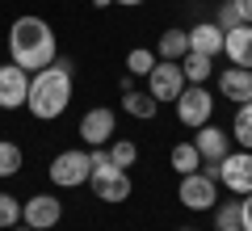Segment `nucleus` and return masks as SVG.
<instances>
[{"label": "nucleus", "mask_w": 252, "mask_h": 231, "mask_svg": "<svg viewBox=\"0 0 252 231\" xmlns=\"http://www.w3.org/2000/svg\"><path fill=\"white\" fill-rule=\"evenodd\" d=\"M67 105H72V59L59 55L51 67H42V71L30 76L26 109L38 118V122H51V118H59Z\"/></svg>", "instance_id": "f257e3e1"}, {"label": "nucleus", "mask_w": 252, "mask_h": 231, "mask_svg": "<svg viewBox=\"0 0 252 231\" xmlns=\"http://www.w3.org/2000/svg\"><path fill=\"white\" fill-rule=\"evenodd\" d=\"M9 59L17 63V67H26L30 76L42 71V67H51L55 63V34H51V26H46L42 17H34V13L17 17L9 26Z\"/></svg>", "instance_id": "f03ea898"}, {"label": "nucleus", "mask_w": 252, "mask_h": 231, "mask_svg": "<svg viewBox=\"0 0 252 231\" xmlns=\"http://www.w3.org/2000/svg\"><path fill=\"white\" fill-rule=\"evenodd\" d=\"M51 181L59 189H80V185H89L93 181V156L89 151H80V147H72V151H59L51 160Z\"/></svg>", "instance_id": "7ed1b4c3"}, {"label": "nucleus", "mask_w": 252, "mask_h": 231, "mask_svg": "<svg viewBox=\"0 0 252 231\" xmlns=\"http://www.w3.org/2000/svg\"><path fill=\"white\" fill-rule=\"evenodd\" d=\"M172 105H177L181 126H189V131L206 126V122H210V114H215V97L206 93V84H185V93H181Z\"/></svg>", "instance_id": "20e7f679"}, {"label": "nucleus", "mask_w": 252, "mask_h": 231, "mask_svg": "<svg viewBox=\"0 0 252 231\" xmlns=\"http://www.w3.org/2000/svg\"><path fill=\"white\" fill-rule=\"evenodd\" d=\"M177 202L185 206V210H215L219 181H210L206 172H189V177H181V185H177Z\"/></svg>", "instance_id": "39448f33"}, {"label": "nucleus", "mask_w": 252, "mask_h": 231, "mask_svg": "<svg viewBox=\"0 0 252 231\" xmlns=\"http://www.w3.org/2000/svg\"><path fill=\"white\" fill-rule=\"evenodd\" d=\"M185 71H181V63L172 59H156V67L147 71V93H152L156 101H177L181 93H185Z\"/></svg>", "instance_id": "423d86ee"}, {"label": "nucleus", "mask_w": 252, "mask_h": 231, "mask_svg": "<svg viewBox=\"0 0 252 231\" xmlns=\"http://www.w3.org/2000/svg\"><path fill=\"white\" fill-rule=\"evenodd\" d=\"M219 185H227L231 194H252V151H227L219 160Z\"/></svg>", "instance_id": "0eeeda50"}, {"label": "nucleus", "mask_w": 252, "mask_h": 231, "mask_svg": "<svg viewBox=\"0 0 252 231\" xmlns=\"http://www.w3.org/2000/svg\"><path fill=\"white\" fill-rule=\"evenodd\" d=\"M59 219H63V202H59V198H51V194H34L30 202H21V223L34 227V231L59 227Z\"/></svg>", "instance_id": "6e6552de"}, {"label": "nucleus", "mask_w": 252, "mask_h": 231, "mask_svg": "<svg viewBox=\"0 0 252 231\" xmlns=\"http://www.w3.org/2000/svg\"><path fill=\"white\" fill-rule=\"evenodd\" d=\"M30 97V71L17 63H0V109H21Z\"/></svg>", "instance_id": "1a4fd4ad"}, {"label": "nucleus", "mask_w": 252, "mask_h": 231, "mask_svg": "<svg viewBox=\"0 0 252 231\" xmlns=\"http://www.w3.org/2000/svg\"><path fill=\"white\" fill-rule=\"evenodd\" d=\"M114 126H118V114H114V109H105V105H97V109H89V114L80 118V131H76V134H80L89 147H109Z\"/></svg>", "instance_id": "9d476101"}, {"label": "nucleus", "mask_w": 252, "mask_h": 231, "mask_svg": "<svg viewBox=\"0 0 252 231\" xmlns=\"http://www.w3.org/2000/svg\"><path fill=\"white\" fill-rule=\"evenodd\" d=\"M223 42H227V34L215 26V21H198V26L189 30V51H198V55H223Z\"/></svg>", "instance_id": "9b49d317"}, {"label": "nucleus", "mask_w": 252, "mask_h": 231, "mask_svg": "<svg viewBox=\"0 0 252 231\" xmlns=\"http://www.w3.org/2000/svg\"><path fill=\"white\" fill-rule=\"evenodd\" d=\"M219 93H223L227 101H252V67H227L223 76H219Z\"/></svg>", "instance_id": "f8f14e48"}, {"label": "nucleus", "mask_w": 252, "mask_h": 231, "mask_svg": "<svg viewBox=\"0 0 252 231\" xmlns=\"http://www.w3.org/2000/svg\"><path fill=\"white\" fill-rule=\"evenodd\" d=\"M223 55L231 59V67H252V26H235V30H227Z\"/></svg>", "instance_id": "ddd939ff"}, {"label": "nucleus", "mask_w": 252, "mask_h": 231, "mask_svg": "<svg viewBox=\"0 0 252 231\" xmlns=\"http://www.w3.org/2000/svg\"><path fill=\"white\" fill-rule=\"evenodd\" d=\"M227 143H231V134L219 131V126H198V134H193V147L202 151V160H223L227 156Z\"/></svg>", "instance_id": "4468645a"}, {"label": "nucleus", "mask_w": 252, "mask_h": 231, "mask_svg": "<svg viewBox=\"0 0 252 231\" xmlns=\"http://www.w3.org/2000/svg\"><path fill=\"white\" fill-rule=\"evenodd\" d=\"M122 109L130 118H139V122H152L156 114H160V101L152 97V93H139V89H122Z\"/></svg>", "instance_id": "2eb2a0df"}, {"label": "nucleus", "mask_w": 252, "mask_h": 231, "mask_svg": "<svg viewBox=\"0 0 252 231\" xmlns=\"http://www.w3.org/2000/svg\"><path fill=\"white\" fill-rule=\"evenodd\" d=\"M185 55H189V30H164L156 59H172V63H181Z\"/></svg>", "instance_id": "dca6fc26"}, {"label": "nucleus", "mask_w": 252, "mask_h": 231, "mask_svg": "<svg viewBox=\"0 0 252 231\" xmlns=\"http://www.w3.org/2000/svg\"><path fill=\"white\" fill-rule=\"evenodd\" d=\"M210 63H215L210 55H198V51H189L185 59H181V71H185V80H189V84H206V80H210V71H215Z\"/></svg>", "instance_id": "f3484780"}, {"label": "nucleus", "mask_w": 252, "mask_h": 231, "mask_svg": "<svg viewBox=\"0 0 252 231\" xmlns=\"http://www.w3.org/2000/svg\"><path fill=\"white\" fill-rule=\"evenodd\" d=\"M172 168H177L181 177H189V172H198V168H202V151L193 147V139L172 147Z\"/></svg>", "instance_id": "a211bd4d"}, {"label": "nucleus", "mask_w": 252, "mask_h": 231, "mask_svg": "<svg viewBox=\"0 0 252 231\" xmlns=\"http://www.w3.org/2000/svg\"><path fill=\"white\" fill-rule=\"evenodd\" d=\"M231 139L240 143L244 151H252V101H244L235 109V122H231Z\"/></svg>", "instance_id": "6ab92c4d"}, {"label": "nucleus", "mask_w": 252, "mask_h": 231, "mask_svg": "<svg viewBox=\"0 0 252 231\" xmlns=\"http://www.w3.org/2000/svg\"><path fill=\"white\" fill-rule=\"evenodd\" d=\"M21 160H26V156H21L17 143H13V139H0V177H17Z\"/></svg>", "instance_id": "aec40b11"}, {"label": "nucleus", "mask_w": 252, "mask_h": 231, "mask_svg": "<svg viewBox=\"0 0 252 231\" xmlns=\"http://www.w3.org/2000/svg\"><path fill=\"white\" fill-rule=\"evenodd\" d=\"M109 160H114L118 164V168H130V164H135L139 160V147H135V143H130V139H109Z\"/></svg>", "instance_id": "412c9836"}, {"label": "nucleus", "mask_w": 252, "mask_h": 231, "mask_svg": "<svg viewBox=\"0 0 252 231\" xmlns=\"http://www.w3.org/2000/svg\"><path fill=\"white\" fill-rule=\"evenodd\" d=\"M152 67H156V51H147V46H135L126 55V76H147Z\"/></svg>", "instance_id": "4be33fe9"}, {"label": "nucleus", "mask_w": 252, "mask_h": 231, "mask_svg": "<svg viewBox=\"0 0 252 231\" xmlns=\"http://www.w3.org/2000/svg\"><path fill=\"white\" fill-rule=\"evenodd\" d=\"M215 227H240V214H244V202H215Z\"/></svg>", "instance_id": "5701e85b"}, {"label": "nucleus", "mask_w": 252, "mask_h": 231, "mask_svg": "<svg viewBox=\"0 0 252 231\" xmlns=\"http://www.w3.org/2000/svg\"><path fill=\"white\" fill-rule=\"evenodd\" d=\"M17 223H21V202H17L13 194H0V227L13 231Z\"/></svg>", "instance_id": "b1692460"}, {"label": "nucleus", "mask_w": 252, "mask_h": 231, "mask_svg": "<svg viewBox=\"0 0 252 231\" xmlns=\"http://www.w3.org/2000/svg\"><path fill=\"white\" fill-rule=\"evenodd\" d=\"M215 26L223 30V34H227V30H235V26H244V17H240V9H235L231 0H223V9H219V17H215Z\"/></svg>", "instance_id": "393cba45"}, {"label": "nucleus", "mask_w": 252, "mask_h": 231, "mask_svg": "<svg viewBox=\"0 0 252 231\" xmlns=\"http://www.w3.org/2000/svg\"><path fill=\"white\" fill-rule=\"evenodd\" d=\"M240 227L252 231V194H244V214H240Z\"/></svg>", "instance_id": "a878e982"}, {"label": "nucleus", "mask_w": 252, "mask_h": 231, "mask_svg": "<svg viewBox=\"0 0 252 231\" xmlns=\"http://www.w3.org/2000/svg\"><path fill=\"white\" fill-rule=\"evenodd\" d=\"M235 9H240V17H244V26H252V0H231Z\"/></svg>", "instance_id": "bb28decb"}, {"label": "nucleus", "mask_w": 252, "mask_h": 231, "mask_svg": "<svg viewBox=\"0 0 252 231\" xmlns=\"http://www.w3.org/2000/svg\"><path fill=\"white\" fill-rule=\"evenodd\" d=\"M109 4H114V0H93V9H109Z\"/></svg>", "instance_id": "cd10ccee"}, {"label": "nucleus", "mask_w": 252, "mask_h": 231, "mask_svg": "<svg viewBox=\"0 0 252 231\" xmlns=\"http://www.w3.org/2000/svg\"><path fill=\"white\" fill-rule=\"evenodd\" d=\"M114 4H143V0H114Z\"/></svg>", "instance_id": "c85d7f7f"}, {"label": "nucleus", "mask_w": 252, "mask_h": 231, "mask_svg": "<svg viewBox=\"0 0 252 231\" xmlns=\"http://www.w3.org/2000/svg\"><path fill=\"white\" fill-rule=\"evenodd\" d=\"M13 231H34V227H26V223H17V227H13Z\"/></svg>", "instance_id": "c756f323"}, {"label": "nucleus", "mask_w": 252, "mask_h": 231, "mask_svg": "<svg viewBox=\"0 0 252 231\" xmlns=\"http://www.w3.org/2000/svg\"><path fill=\"white\" fill-rule=\"evenodd\" d=\"M219 231H244V227H219Z\"/></svg>", "instance_id": "7c9ffc66"}, {"label": "nucleus", "mask_w": 252, "mask_h": 231, "mask_svg": "<svg viewBox=\"0 0 252 231\" xmlns=\"http://www.w3.org/2000/svg\"><path fill=\"white\" fill-rule=\"evenodd\" d=\"M181 231H193V227H181Z\"/></svg>", "instance_id": "2f4dec72"}]
</instances>
